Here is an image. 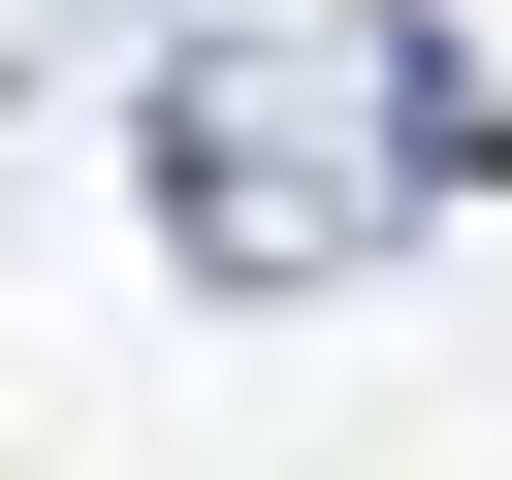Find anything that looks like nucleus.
I'll list each match as a JSON object with an SVG mask.
<instances>
[{
	"label": "nucleus",
	"mask_w": 512,
	"mask_h": 480,
	"mask_svg": "<svg viewBox=\"0 0 512 480\" xmlns=\"http://www.w3.org/2000/svg\"><path fill=\"white\" fill-rule=\"evenodd\" d=\"M416 192H448V96L384 64V32H320V0H224V32H160V96H128V224L192 256V288H384L416 256Z\"/></svg>",
	"instance_id": "f257e3e1"
}]
</instances>
